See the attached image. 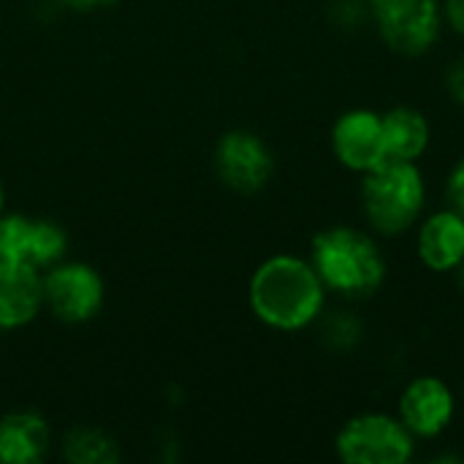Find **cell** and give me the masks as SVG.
I'll list each match as a JSON object with an SVG mask.
<instances>
[{
    "label": "cell",
    "mask_w": 464,
    "mask_h": 464,
    "mask_svg": "<svg viewBox=\"0 0 464 464\" xmlns=\"http://www.w3.org/2000/svg\"><path fill=\"white\" fill-rule=\"evenodd\" d=\"M329 291L315 275L310 258L291 253L261 261L247 285L253 315L275 332H302L315 326L326 310Z\"/></svg>",
    "instance_id": "1"
},
{
    "label": "cell",
    "mask_w": 464,
    "mask_h": 464,
    "mask_svg": "<svg viewBox=\"0 0 464 464\" xmlns=\"http://www.w3.org/2000/svg\"><path fill=\"white\" fill-rule=\"evenodd\" d=\"M310 264L329 294L345 302L372 299L386 277L389 261L372 231L337 223L310 239Z\"/></svg>",
    "instance_id": "2"
},
{
    "label": "cell",
    "mask_w": 464,
    "mask_h": 464,
    "mask_svg": "<svg viewBox=\"0 0 464 464\" xmlns=\"http://www.w3.org/2000/svg\"><path fill=\"white\" fill-rule=\"evenodd\" d=\"M362 215L375 237H402L427 212V177L413 160H383L362 174Z\"/></svg>",
    "instance_id": "3"
},
{
    "label": "cell",
    "mask_w": 464,
    "mask_h": 464,
    "mask_svg": "<svg viewBox=\"0 0 464 464\" xmlns=\"http://www.w3.org/2000/svg\"><path fill=\"white\" fill-rule=\"evenodd\" d=\"M416 438L397 413L364 411L351 416L334 435V454L345 464H408Z\"/></svg>",
    "instance_id": "4"
},
{
    "label": "cell",
    "mask_w": 464,
    "mask_h": 464,
    "mask_svg": "<svg viewBox=\"0 0 464 464\" xmlns=\"http://www.w3.org/2000/svg\"><path fill=\"white\" fill-rule=\"evenodd\" d=\"M372 27L392 54L427 57L446 30L443 0H375Z\"/></svg>",
    "instance_id": "5"
},
{
    "label": "cell",
    "mask_w": 464,
    "mask_h": 464,
    "mask_svg": "<svg viewBox=\"0 0 464 464\" xmlns=\"http://www.w3.org/2000/svg\"><path fill=\"white\" fill-rule=\"evenodd\" d=\"M46 310L65 324L92 321L103 307V280L101 275L79 261L52 264L41 275Z\"/></svg>",
    "instance_id": "6"
},
{
    "label": "cell",
    "mask_w": 464,
    "mask_h": 464,
    "mask_svg": "<svg viewBox=\"0 0 464 464\" xmlns=\"http://www.w3.org/2000/svg\"><path fill=\"white\" fill-rule=\"evenodd\" d=\"M215 169L228 190L253 196L269 185L275 174V152L264 136L237 128L218 139Z\"/></svg>",
    "instance_id": "7"
},
{
    "label": "cell",
    "mask_w": 464,
    "mask_h": 464,
    "mask_svg": "<svg viewBox=\"0 0 464 464\" xmlns=\"http://www.w3.org/2000/svg\"><path fill=\"white\" fill-rule=\"evenodd\" d=\"M329 144H332L334 160L359 177L372 171L383 160H389L381 111L367 109V106L343 111L332 125Z\"/></svg>",
    "instance_id": "8"
},
{
    "label": "cell",
    "mask_w": 464,
    "mask_h": 464,
    "mask_svg": "<svg viewBox=\"0 0 464 464\" xmlns=\"http://www.w3.org/2000/svg\"><path fill=\"white\" fill-rule=\"evenodd\" d=\"M397 416L416 440H435L457 419V394L443 378L419 375L400 392Z\"/></svg>",
    "instance_id": "9"
},
{
    "label": "cell",
    "mask_w": 464,
    "mask_h": 464,
    "mask_svg": "<svg viewBox=\"0 0 464 464\" xmlns=\"http://www.w3.org/2000/svg\"><path fill=\"white\" fill-rule=\"evenodd\" d=\"M65 231L41 218L27 215H0V261L44 269L65 256Z\"/></svg>",
    "instance_id": "10"
},
{
    "label": "cell",
    "mask_w": 464,
    "mask_h": 464,
    "mask_svg": "<svg viewBox=\"0 0 464 464\" xmlns=\"http://www.w3.org/2000/svg\"><path fill=\"white\" fill-rule=\"evenodd\" d=\"M416 256L424 269L451 275L464 258V218L451 207L430 212L416 226Z\"/></svg>",
    "instance_id": "11"
},
{
    "label": "cell",
    "mask_w": 464,
    "mask_h": 464,
    "mask_svg": "<svg viewBox=\"0 0 464 464\" xmlns=\"http://www.w3.org/2000/svg\"><path fill=\"white\" fill-rule=\"evenodd\" d=\"M44 307L41 272L0 261V332L30 324Z\"/></svg>",
    "instance_id": "12"
},
{
    "label": "cell",
    "mask_w": 464,
    "mask_h": 464,
    "mask_svg": "<svg viewBox=\"0 0 464 464\" xmlns=\"http://www.w3.org/2000/svg\"><path fill=\"white\" fill-rule=\"evenodd\" d=\"M383 120V139H386V155L394 160H413L419 163L430 144H432V125L430 117L416 106H392L381 114Z\"/></svg>",
    "instance_id": "13"
},
{
    "label": "cell",
    "mask_w": 464,
    "mask_h": 464,
    "mask_svg": "<svg viewBox=\"0 0 464 464\" xmlns=\"http://www.w3.org/2000/svg\"><path fill=\"white\" fill-rule=\"evenodd\" d=\"M46 446H49V427L38 413L16 411L0 419V462H41Z\"/></svg>",
    "instance_id": "14"
},
{
    "label": "cell",
    "mask_w": 464,
    "mask_h": 464,
    "mask_svg": "<svg viewBox=\"0 0 464 464\" xmlns=\"http://www.w3.org/2000/svg\"><path fill=\"white\" fill-rule=\"evenodd\" d=\"M63 457L71 464H117L120 449L106 432L92 427H76L63 440Z\"/></svg>",
    "instance_id": "15"
},
{
    "label": "cell",
    "mask_w": 464,
    "mask_h": 464,
    "mask_svg": "<svg viewBox=\"0 0 464 464\" xmlns=\"http://www.w3.org/2000/svg\"><path fill=\"white\" fill-rule=\"evenodd\" d=\"M315 324L321 329L324 345L334 353H351L364 340V321L353 310H324Z\"/></svg>",
    "instance_id": "16"
},
{
    "label": "cell",
    "mask_w": 464,
    "mask_h": 464,
    "mask_svg": "<svg viewBox=\"0 0 464 464\" xmlns=\"http://www.w3.org/2000/svg\"><path fill=\"white\" fill-rule=\"evenodd\" d=\"M329 19L343 33H356V30L372 24V3H367V0H332Z\"/></svg>",
    "instance_id": "17"
},
{
    "label": "cell",
    "mask_w": 464,
    "mask_h": 464,
    "mask_svg": "<svg viewBox=\"0 0 464 464\" xmlns=\"http://www.w3.org/2000/svg\"><path fill=\"white\" fill-rule=\"evenodd\" d=\"M446 207L459 212L464 218V155L454 163L446 179Z\"/></svg>",
    "instance_id": "18"
},
{
    "label": "cell",
    "mask_w": 464,
    "mask_h": 464,
    "mask_svg": "<svg viewBox=\"0 0 464 464\" xmlns=\"http://www.w3.org/2000/svg\"><path fill=\"white\" fill-rule=\"evenodd\" d=\"M443 19L454 35L464 38V0H443Z\"/></svg>",
    "instance_id": "19"
},
{
    "label": "cell",
    "mask_w": 464,
    "mask_h": 464,
    "mask_svg": "<svg viewBox=\"0 0 464 464\" xmlns=\"http://www.w3.org/2000/svg\"><path fill=\"white\" fill-rule=\"evenodd\" d=\"M117 0H60V5L73 8V11H98V8H109Z\"/></svg>",
    "instance_id": "20"
},
{
    "label": "cell",
    "mask_w": 464,
    "mask_h": 464,
    "mask_svg": "<svg viewBox=\"0 0 464 464\" xmlns=\"http://www.w3.org/2000/svg\"><path fill=\"white\" fill-rule=\"evenodd\" d=\"M454 275H457V283H459V288H462V294H464V258H462V264L457 266V272H454Z\"/></svg>",
    "instance_id": "21"
},
{
    "label": "cell",
    "mask_w": 464,
    "mask_h": 464,
    "mask_svg": "<svg viewBox=\"0 0 464 464\" xmlns=\"http://www.w3.org/2000/svg\"><path fill=\"white\" fill-rule=\"evenodd\" d=\"M3 201H5V193H3V182H0V215H3Z\"/></svg>",
    "instance_id": "22"
},
{
    "label": "cell",
    "mask_w": 464,
    "mask_h": 464,
    "mask_svg": "<svg viewBox=\"0 0 464 464\" xmlns=\"http://www.w3.org/2000/svg\"><path fill=\"white\" fill-rule=\"evenodd\" d=\"M367 3H375V0H367Z\"/></svg>",
    "instance_id": "23"
},
{
    "label": "cell",
    "mask_w": 464,
    "mask_h": 464,
    "mask_svg": "<svg viewBox=\"0 0 464 464\" xmlns=\"http://www.w3.org/2000/svg\"><path fill=\"white\" fill-rule=\"evenodd\" d=\"M462 109H464V106H462Z\"/></svg>",
    "instance_id": "24"
}]
</instances>
